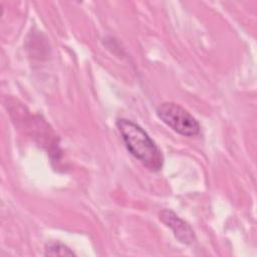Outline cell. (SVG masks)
<instances>
[{"mask_svg":"<svg viewBox=\"0 0 257 257\" xmlns=\"http://www.w3.org/2000/svg\"><path fill=\"white\" fill-rule=\"evenodd\" d=\"M158 117L176 133L185 137H195L200 133L198 120L183 106L175 102H163L157 107Z\"/></svg>","mask_w":257,"mask_h":257,"instance_id":"obj_2","label":"cell"},{"mask_svg":"<svg viewBox=\"0 0 257 257\" xmlns=\"http://www.w3.org/2000/svg\"><path fill=\"white\" fill-rule=\"evenodd\" d=\"M45 256H72L75 253L65 244L58 241H50L44 247Z\"/></svg>","mask_w":257,"mask_h":257,"instance_id":"obj_4","label":"cell"},{"mask_svg":"<svg viewBox=\"0 0 257 257\" xmlns=\"http://www.w3.org/2000/svg\"><path fill=\"white\" fill-rule=\"evenodd\" d=\"M160 220L173 231L175 237L179 242L190 245L195 241L196 236L192 227L173 211H162L160 213Z\"/></svg>","mask_w":257,"mask_h":257,"instance_id":"obj_3","label":"cell"},{"mask_svg":"<svg viewBox=\"0 0 257 257\" xmlns=\"http://www.w3.org/2000/svg\"><path fill=\"white\" fill-rule=\"evenodd\" d=\"M115 124L125 148L136 159L152 172L162 170L163 154L142 126L126 118H118Z\"/></svg>","mask_w":257,"mask_h":257,"instance_id":"obj_1","label":"cell"}]
</instances>
